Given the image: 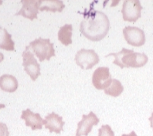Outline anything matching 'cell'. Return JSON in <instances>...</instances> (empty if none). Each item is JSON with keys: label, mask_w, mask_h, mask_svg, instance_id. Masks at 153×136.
<instances>
[{"label": "cell", "mask_w": 153, "mask_h": 136, "mask_svg": "<svg viewBox=\"0 0 153 136\" xmlns=\"http://www.w3.org/2000/svg\"><path fill=\"white\" fill-rule=\"evenodd\" d=\"M84 15V18L80 25V33L91 41L104 39L110 29L108 17L103 12L92 10V8Z\"/></svg>", "instance_id": "6da1fadb"}, {"label": "cell", "mask_w": 153, "mask_h": 136, "mask_svg": "<svg viewBox=\"0 0 153 136\" xmlns=\"http://www.w3.org/2000/svg\"><path fill=\"white\" fill-rule=\"evenodd\" d=\"M111 56L114 57L113 63L121 68H138L146 65L148 62V56L146 54L135 53L132 50L126 48H122L119 52L109 54L105 56L108 57Z\"/></svg>", "instance_id": "7a4b0ae2"}, {"label": "cell", "mask_w": 153, "mask_h": 136, "mask_svg": "<svg viewBox=\"0 0 153 136\" xmlns=\"http://www.w3.org/2000/svg\"><path fill=\"white\" fill-rule=\"evenodd\" d=\"M27 47L30 50H32L40 62L45 60H50L53 56H56L53 43H51L50 39L39 37L30 43Z\"/></svg>", "instance_id": "3957f363"}, {"label": "cell", "mask_w": 153, "mask_h": 136, "mask_svg": "<svg viewBox=\"0 0 153 136\" xmlns=\"http://www.w3.org/2000/svg\"><path fill=\"white\" fill-rule=\"evenodd\" d=\"M99 56L94 50L81 49L75 56L76 64L84 70L91 69L99 63Z\"/></svg>", "instance_id": "277c9868"}, {"label": "cell", "mask_w": 153, "mask_h": 136, "mask_svg": "<svg viewBox=\"0 0 153 136\" xmlns=\"http://www.w3.org/2000/svg\"><path fill=\"white\" fill-rule=\"evenodd\" d=\"M22 56L23 59L22 66L24 67V71L34 81L40 75V65L37 63L33 54L30 51L28 47H26V50L23 51Z\"/></svg>", "instance_id": "5b68a950"}, {"label": "cell", "mask_w": 153, "mask_h": 136, "mask_svg": "<svg viewBox=\"0 0 153 136\" xmlns=\"http://www.w3.org/2000/svg\"><path fill=\"white\" fill-rule=\"evenodd\" d=\"M142 6L138 0H125L122 5L121 13L123 19L128 22H136L141 17Z\"/></svg>", "instance_id": "8992f818"}, {"label": "cell", "mask_w": 153, "mask_h": 136, "mask_svg": "<svg viewBox=\"0 0 153 136\" xmlns=\"http://www.w3.org/2000/svg\"><path fill=\"white\" fill-rule=\"evenodd\" d=\"M112 82L108 67H101L94 71L92 76V84L97 90H105Z\"/></svg>", "instance_id": "52a82bcc"}, {"label": "cell", "mask_w": 153, "mask_h": 136, "mask_svg": "<svg viewBox=\"0 0 153 136\" xmlns=\"http://www.w3.org/2000/svg\"><path fill=\"white\" fill-rule=\"evenodd\" d=\"M125 40L133 47H142L146 43V35L142 30L135 26H126L123 30Z\"/></svg>", "instance_id": "ba28073f"}, {"label": "cell", "mask_w": 153, "mask_h": 136, "mask_svg": "<svg viewBox=\"0 0 153 136\" xmlns=\"http://www.w3.org/2000/svg\"><path fill=\"white\" fill-rule=\"evenodd\" d=\"M100 122V119L93 111H91L88 114H83L82 119L77 124V129L76 136H88L91 133L93 126L97 125Z\"/></svg>", "instance_id": "9c48e42d"}, {"label": "cell", "mask_w": 153, "mask_h": 136, "mask_svg": "<svg viewBox=\"0 0 153 136\" xmlns=\"http://www.w3.org/2000/svg\"><path fill=\"white\" fill-rule=\"evenodd\" d=\"M21 3L22 6L16 16H22L25 18L33 20L37 19L38 12H39V3L36 0H22Z\"/></svg>", "instance_id": "30bf717a"}, {"label": "cell", "mask_w": 153, "mask_h": 136, "mask_svg": "<svg viewBox=\"0 0 153 136\" xmlns=\"http://www.w3.org/2000/svg\"><path fill=\"white\" fill-rule=\"evenodd\" d=\"M21 118L25 120V124L26 126L30 127L33 131L41 130L43 125H45L46 121L43 120L39 113H34L30 109L22 111Z\"/></svg>", "instance_id": "8fae6325"}, {"label": "cell", "mask_w": 153, "mask_h": 136, "mask_svg": "<svg viewBox=\"0 0 153 136\" xmlns=\"http://www.w3.org/2000/svg\"><path fill=\"white\" fill-rule=\"evenodd\" d=\"M45 128L50 131V132H55L56 134H60L64 127V122L63 121V117L58 115L55 112H52L51 114H47L45 117Z\"/></svg>", "instance_id": "7c38bea8"}, {"label": "cell", "mask_w": 153, "mask_h": 136, "mask_svg": "<svg viewBox=\"0 0 153 136\" xmlns=\"http://www.w3.org/2000/svg\"><path fill=\"white\" fill-rule=\"evenodd\" d=\"M18 80L15 77L10 74H3L0 77V88L3 91L13 93L18 88Z\"/></svg>", "instance_id": "4fadbf2b"}, {"label": "cell", "mask_w": 153, "mask_h": 136, "mask_svg": "<svg viewBox=\"0 0 153 136\" xmlns=\"http://www.w3.org/2000/svg\"><path fill=\"white\" fill-rule=\"evenodd\" d=\"M40 11H50L53 13L63 11L65 5L60 0H47V1H39Z\"/></svg>", "instance_id": "5bb4252c"}, {"label": "cell", "mask_w": 153, "mask_h": 136, "mask_svg": "<svg viewBox=\"0 0 153 136\" xmlns=\"http://www.w3.org/2000/svg\"><path fill=\"white\" fill-rule=\"evenodd\" d=\"M0 49L7 51H15V43L12 39V35L7 30L0 26Z\"/></svg>", "instance_id": "9a60e30c"}, {"label": "cell", "mask_w": 153, "mask_h": 136, "mask_svg": "<svg viewBox=\"0 0 153 136\" xmlns=\"http://www.w3.org/2000/svg\"><path fill=\"white\" fill-rule=\"evenodd\" d=\"M73 26L71 24H65L60 27L58 32V39L64 46H69L72 43Z\"/></svg>", "instance_id": "2e32d148"}, {"label": "cell", "mask_w": 153, "mask_h": 136, "mask_svg": "<svg viewBox=\"0 0 153 136\" xmlns=\"http://www.w3.org/2000/svg\"><path fill=\"white\" fill-rule=\"evenodd\" d=\"M124 91V87L117 79H112V82L108 88L105 90V93L111 97H118Z\"/></svg>", "instance_id": "e0dca14e"}, {"label": "cell", "mask_w": 153, "mask_h": 136, "mask_svg": "<svg viewBox=\"0 0 153 136\" xmlns=\"http://www.w3.org/2000/svg\"><path fill=\"white\" fill-rule=\"evenodd\" d=\"M98 136H114V133L108 125H104L98 130Z\"/></svg>", "instance_id": "ac0fdd59"}, {"label": "cell", "mask_w": 153, "mask_h": 136, "mask_svg": "<svg viewBox=\"0 0 153 136\" xmlns=\"http://www.w3.org/2000/svg\"><path fill=\"white\" fill-rule=\"evenodd\" d=\"M0 136H10L7 125L3 122H0Z\"/></svg>", "instance_id": "d6986e66"}, {"label": "cell", "mask_w": 153, "mask_h": 136, "mask_svg": "<svg viewBox=\"0 0 153 136\" xmlns=\"http://www.w3.org/2000/svg\"><path fill=\"white\" fill-rule=\"evenodd\" d=\"M149 121H150V125H151V128L153 129V112H152V114L151 117L149 118Z\"/></svg>", "instance_id": "ffe728a7"}, {"label": "cell", "mask_w": 153, "mask_h": 136, "mask_svg": "<svg viewBox=\"0 0 153 136\" xmlns=\"http://www.w3.org/2000/svg\"><path fill=\"white\" fill-rule=\"evenodd\" d=\"M121 136H138L136 135V133L134 132V131H132V132H131V133H130V134H128V135H126V134H123Z\"/></svg>", "instance_id": "44dd1931"}, {"label": "cell", "mask_w": 153, "mask_h": 136, "mask_svg": "<svg viewBox=\"0 0 153 136\" xmlns=\"http://www.w3.org/2000/svg\"><path fill=\"white\" fill-rule=\"evenodd\" d=\"M4 60V55L2 54V53H0V63Z\"/></svg>", "instance_id": "7402d4cb"}, {"label": "cell", "mask_w": 153, "mask_h": 136, "mask_svg": "<svg viewBox=\"0 0 153 136\" xmlns=\"http://www.w3.org/2000/svg\"><path fill=\"white\" fill-rule=\"evenodd\" d=\"M6 107V105H3V104H0V109H2V108H4Z\"/></svg>", "instance_id": "603a6c76"}]
</instances>
